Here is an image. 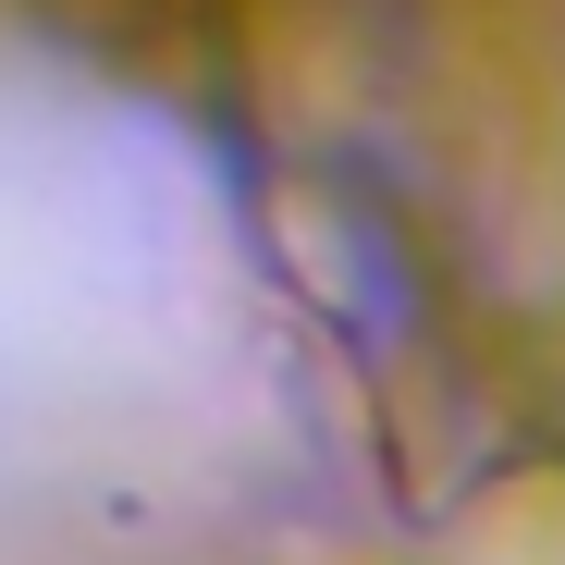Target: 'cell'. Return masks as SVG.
Wrapping results in <instances>:
<instances>
[{"instance_id":"1","label":"cell","mask_w":565,"mask_h":565,"mask_svg":"<svg viewBox=\"0 0 565 565\" xmlns=\"http://www.w3.org/2000/svg\"><path fill=\"white\" fill-rule=\"evenodd\" d=\"M308 480V344L234 172L0 13V565H234Z\"/></svg>"}]
</instances>
